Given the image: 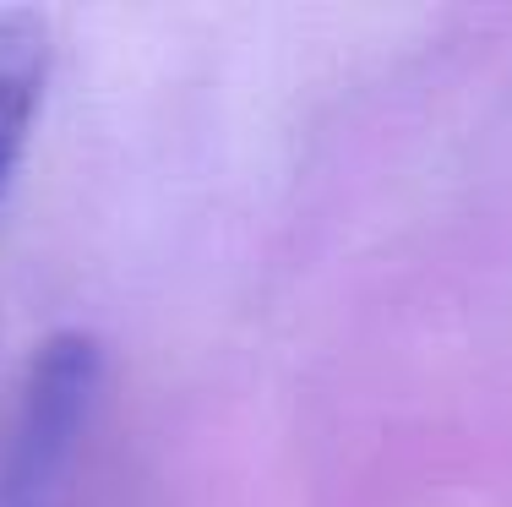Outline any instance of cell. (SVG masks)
Masks as SVG:
<instances>
[{
    "instance_id": "7a4b0ae2",
    "label": "cell",
    "mask_w": 512,
    "mask_h": 507,
    "mask_svg": "<svg viewBox=\"0 0 512 507\" xmlns=\"http://www.w3.org/2000/svg\"><path fill=\"white\" fill-rule=\"evenodd\" d=\"M55 71V33L39 11L11 6L0 11V197L28 153L33 120Z\"/></svg>"
},
{
    "instance_id": "6da1fadb",
    "label": "cell",
    "mask_w": 512,
    "mask_h": 507,
    "mask_svg": "<svg viewBox=\"0 0 512 507\" xmlns=\"http://www.w3.org/2000/svg\"><path fill=\"white\" fill-rule=\"evenodd\" d=\"M104 382V349L93 333L60 328L50 333L28 360V377L17 393V420H11L6 448V502L22 507L55 480V469L71 458L82 420Z\"/></svg>"
}]
</instances>
